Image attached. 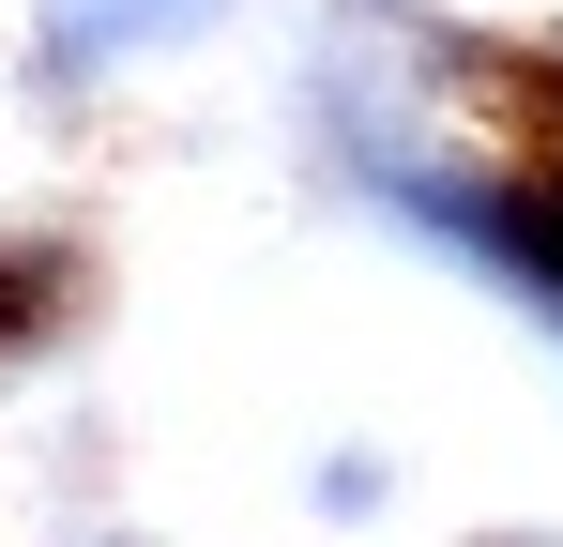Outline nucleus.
<instances>
[{
  "label": "nucleus",
  "instance_id": "obj_1",
  "mask_svg": "<svg viewBox=\"0 0 563 547\" xmlns=\"http://www.w3.org/2000/svg\"><path fill=\"white\" fill-rule=\"evenodd\" d=\"M380 502H396V471H380V456H320V517H335V533H366Z\"/></svg>",
  "mask_w": 563,
  "mask_h": 547
}]
</instances>
